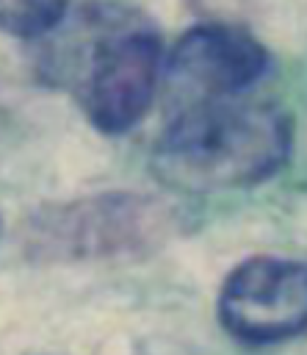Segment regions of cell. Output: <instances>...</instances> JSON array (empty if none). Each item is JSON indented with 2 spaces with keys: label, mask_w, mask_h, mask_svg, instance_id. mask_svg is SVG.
<instances>
[{
  "label": "cell",
  "mask_w": 307,
  "mask_h": 355,
  "mask_svg": "<svg viewBox=\"0 0 307 355\" xmlns=\"http://www.w3.org/2000/svg\"><path fill=\"white\" fill-rule=\"evenodd\" d=\"M293 147V122L271 100H207L177 108L152 147V172L177 191H221L268 180Z\"/></svg>",
  "instance_id": "6da1fadb"
},
{
  "label": "cell",
  "mask_w": 307,
  "mask_h": 355,
  "mask_svg": "<svg viewBox=\"0 0 307 355\" xmlns=\"http://www.w3.org/2000/svg\"><path fill=\"white\" fill-rule=\"evenodd\" d=\"M177 230V211L152 194L105 191L39 208L25 225V252L39 263L147 258Z\"/></svg>",
  "instance_id": "7a4b0ae2"
},
{
  "label": "cell",
  "mask_w": 307,
  "mask_h": 355,
  "mask_svg": "<svg viewBox=\"0 0 307 355\" xmlns=\"http://www.w3.org/2000/svg\"><path fill=\"white\" fill-rule=\"evenodd\" d=\"M86 28L72 92L100 133H127L152 105L163 58L160 36L141 17L116 8L89 11Z\"/></svg>",
  "instance_id": "3957f363"
},
{
  "label": "cell",
  "mask_w": 307,
  "mask_h": 355,
  "mask_svg": "<svg viewBox=\"0 0 307 355\" xmlns=\"http://www.w3.org/2000/svg\"><path fill=\"white\" fill-rule=\"evenodd\" d=\"M268 69V50L246 28L227 19L194 25L177 39L166 61L169 105L177 111L207 100L241 97Z\"/></svg>",
  "instance_id": "277c9868"
},
{
  "label": "cell",
  "mask_w": 307,
  "mask_h": 355,
  "mask_svg": "<svg viewBox=\"0 0 307 355\" xmlns=\"http://www.w3.org/2000/svg\"><path fill=\"white\" fill-rule=\"evenodd\" d=\"M221 327L246 344H274L307 330V261L254 255L218 291Z\"/></svg>",
  "instance_id": "5b68a950"
},
{
  "label": "cell",
  "mask_w": 307,
  "mask_h": 355,
  "mask_svg": "<svg viewBox=\"0 0 307 355\" xmlns=\"http://www.w3.org/2000/svg\"><path fill=\"white\" fill-rule=\"evenodd\" d=\"M66 17V0H0V33L39 39Z\"/></svg>",
  "instance_id": "8992f818"
}]
</instances>
